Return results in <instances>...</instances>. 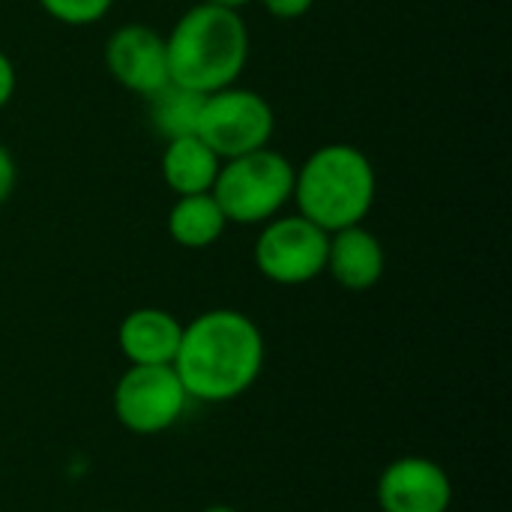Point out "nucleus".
<instances>
[{
    "mask_svg": "<svg viewBox=\"0 0 512 512\" xmlns=\"http://www.w3.org/2000/svg\"><path fill=\"white\" fill-rule=\"evenodd\" d=\"M105 69L129 93L150 99L171 84L165 36L144 21L117 27L105 42Z\"/></svg>",
    "mask_w": 512,
    "mask_h": 512,
    "instance_id": "obj_8",
    "label": "nucleus"
},
{
    "mask_svg": "<svg viewBox=\"0 0 512 512\" xmlns=\"http://www.w3.org/2000/svg\"><path fill=\"white\" fill-rule=\"evenodd\" d=\"M39 9L66 27H90L108 18L117 0H36Z\"/></svg>",
    "mask_w": 512,
    "mask_h": 512,
    "instance_id": "obj_15",
    "label": "nucleus"
},
{
    "mask_svg": "<svg viewBox=\"0 0 512 512\" xmlns=\"http://www.w3.org/2000/svg\"><path fill=\"white\" fill-rule=\"evenodd\" d=\"M183 321L156 306L129 312L117 327V348L129 366H171L180 348Z\"/></svg>",
    "mask_w": 512,
    "mask_h": 512,
    "instance_id": "obj_11",
    "label": "nucleus"
},
{
    "mask_svg": "<svg viewBox=\"0 0 512 512\" xmlns=\"http://www.w3.org/2000/svg\"><path fill=\"white\" fill-rule=\"evenodd\" d=\"M201 3L222 6V9H231V12H243L246 6H252V3H258V0H201Z\"/></svg>",
    "mask_w": 512,
    "mask_h": 512,
    "instance_id": "obj_19",
    "label": "nucleus"
},
{
    "mask_svg": "<svg viewBox=\"0 0 512 512\" xmlns=\"http://www.w3.org/2000/svg\"><path fill=\"white\" fill-rule=\"evenodd\" d=\"M294 168L297 165L285 153L261 147L234 159H222L210 192L228 225H264L291 204Z\"/></svg>",
    "mask_w": 512,
    "mask_h": 512,
    "instance_id": "obj_4",
    "label": "nucleus"
},
{
    "mask_svg": "<svg viewBox=\"0 0 512 512\" xmlns=\"http://www.w3.org/2000/svg\"><path fill=\"white\" fill-rule=\"evenodd\" d=\"M15 87H18V72H15V63L6 51H0V111L12 102L15 96Z\"/></svg>",
    "mask_w": 512,
    "mask_h": 512,
    "instance_id": "obj_17",
    "label": "nucleus"
},
{
    "mask_svg": "<svg viewBox=\"0 0 512 512\" xmlns=\"http://www.w3.org/2000/svg\"><path fill=\"white\" fill-rule=\"evenodd\" d=\"M258 3H261V9H264L267 15H273V18H279V21L303 18V15L315 6V0H258Z\"/></svg>",
    "mask_w": 512,
    "mask_h": 512,
    "instance_id": "obj_16",
    "label": "nucleus"
},
{
    "mask_svg": "<svg viewBox=\"0 0 512 512\" xmlns=\"http://www.w3.org/2000/svg\"><path fill=\"white\" fill-rule=\"evenodd\" d=\"M201 512H237L234 507H225V504H216V507H207V510Z\"/></svg>",
    "mask_w": 512,
    "mask_h": 512,
    "instance_id": "obj_20",
    "label": "nucleus"
},
{
    "mask_svg": "<svg viewBox=\"0 0 512 512\" xmlns=\"http://www.w3.org/2000/svg\"><path fill=\"white\" fill-rule=\"evenodd\" d=\"M165 228H168V237L180 249L198 252V249H210L222 240L228 219H225L222 207L216 204L213 192H201V195L174 198Z\"/></svg>",
    "mask_w": 512,
    "mask_h": 512,
    "instance_id": "obj_13",
    "label": "nucleus"
},
{
    "mask_svg": "<svg viewBox=\"0 0 512 512\" xmlns=\"http://www.w3.org/2000/svg\"><path fill=\"white\" fill-rule=\"evenodd\" d=\"M276 132V111L252 87H222L216 93H207L201 99L198 111V129L219 159H234L261 147H270Z\"/></svg>",
    "mask_w": 512,
    "mask_h": 512,
    "instance_id": "obj_5",
    "label": "nucleus"
},
{
    "mask_svg": "<svg viewBox=\"0 0 512 512\" xmlns=\"http://www.w3.org/2000/svg\"><path fill=\"white\" fill-rule=\"evenodd\" d=\"M387 270V252L375 231L363 225H351L333 231L327 240V267L324 273L345 291L363 294L372 291Z\"/></svg>",
    "mask_w": 512,
    "mask_h": 512,
    "instance_id": "obj_10",
    "label": "nucleus"
},
{
    "mask_svg": "<svg viewBox=\"0 0 512 512\" xmlns=\"http://www.w3.org/2000/svg\"><path fill=\"white\" fill-rule=\"evenodd\" d=\"M201 93L168 84L159 93L147 99V117L153 129L168 141L180 135H192L198 129V111H201Z\"/></svg>",
    "mask_w": 512,
    "mask_h": 512,
    "instance_id": "obj_14",
    "label": "nucleus"
},
{
    "mask_svg": "<svg viewBox=\"0 0 512 512\" xmlns=\"http://www.w3.org/2000/svg\"><path fill=\"white\" fill-rule=\"evenodd\" d=\"M255 237V267L258 273L282 288L309 285L324 276L327 267V240L330 234L309 222L300 213H279L270 222L258 225Z\"/></svg>",
    "mask_w": 512,
    "mask_h": 512,
    "instance_id": "obj_6",
    "label": "nucleus"
},
{
    "mask_svg": "<svg viewBox=\"0 0 512 512\" xmlns=\"http://www.w3.org/2000/svg\"><path fill=\"white\" fill-rule=\"evenodd\" d=\"M381 512H447L453 504V480L435 459H393L375 486Z\"/></svg>",
    "mask_w": 512,
    "mask_h": 512,
    "instance_id": "obj_9",
    "label": "nucleus"
},
{
    "mask_svg": "<svg viewBox=\"0 0 512 512\" xmlns=\"http://www.w3.org/2000/svg\"><path fill=\"white\" fill-rule=\"evenodd\" d=\"M186 408L189 393L174 366H129L114 387V417L132 435H162Z\"/></svg>",
    "mask_w": 512,
    "mask_h": 512,
    "instance_id": "obj_7",
    "label": "nucleus"
},
{
    "mask_svg": "<svg viewBox=\"0 0 512 512\" xmlns=\"http://www.w3.org/2000/svg\"><path fill=\"white\" fill-rule=\"evenodd\" d=\"M165 48L171 84L207 96L240 81L249 63L252 36L243 12L198 0L165 33Z\"/></svg>",
    "mask_w": 512,
    "mask_h": 512,
    "instance_id": "obj_2",
    "label": "nucleus"
},
{
    "mask_svg": "<svg viewBox=\"0 0 512 512\" xmlns=\"http://www.w3.org/2000/svg\"><path fill=\"white\" fill-rule=\"evenodd\" d=\"M378 198V174L372 159L345 141H330L312 150L294 168L297 213L327 234L363 225Z\"/></svg>",
    "mask_w": 512,
    "mask_h": 512,
    "instance_id": "obj_3",
    "label": "nucleus"
},
{
    "mask_svg": "<svg viewBox=\"0 0 512 512\" xmlns=\"http://www.w3.org/2000/svg\"><path fill=\"white\" fill-rule=\"evenodd\" d=\"M15 180H18L15 159H12V153L0 144V207L12 198V192H15Z\"/></svg>",
    "mask_w": 512,
    "mask_h": 512,
    "instance_id": "obj_18",
    "label": "nucleus"
},
{
    "mask_svg": "<svg viewBox=\"0 0 512 512\" xmlns=\"http://www.w3.org/2000/svg\"><path fill=\"white\" fill-rule=\"evenodd\" d=\"M261 327L237 309H207L183 324L174 372L189 402L222 405L246 396L264 372Z\"/></svg>",
    "mask_w": 512,
    "mask_h": 512,
    "instance_id": "obj_1",
    "label": "nucleus"
},
{
    "mask_svg": "<svg viewBox=\"0 0 512 512\" xmlns=\"http://www.w3.org/2000/svg\"><path fill=\"white\" fill-rule=\"evenodd\" d=\"M219 168H222V159L195 132L180 135V138H168L162 159H159L162 180L174 192V198L210 192L216 177H219Z\"/></svg>",
    "mask_w": 512,
    "mask_h": 512,
    "instance_id": "obj_12",
    "label": "nucleus"
}]
</instances>
